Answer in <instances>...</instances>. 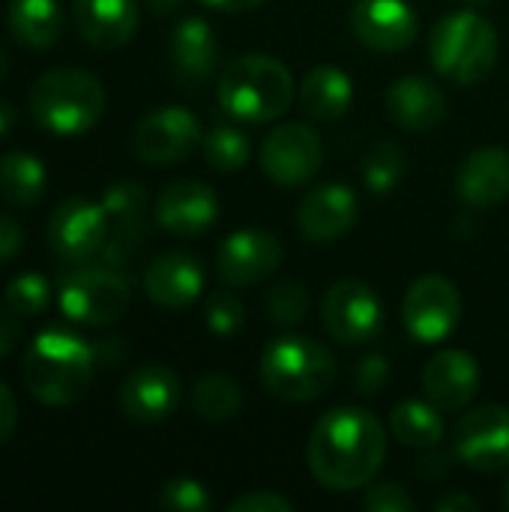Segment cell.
<instances>
[{
    "instance_id": "obj_1",
    "label": "cell",
    "mask_w": 509,
    "mask_h": 512,
    "mask_svg": "<svg viewBox=\"0 0 509 512\" xmlns=\"http://www.w3.org/2000/svg\"><path fill=\"white\" fill-rule=\"evenodd\" d=\"M387 459V432L372 411L336 408L324 414L306 447L312 477L333 492L369 486Z\"/></svg>"
},
{
    "instance_id": "obj_2",
    "label": "cell",
    "mask_w": 509,
    "mask_h": 512,
    "mask_svg": "<svg viewBox=\"0 0 509 512\" xmlns=\"http://www.w3.org/2000/svg\"><path fill=\"white\" fill-rule=\"evenodd\" d=\"M96 348L66 330H45L24 354V384L45 405H72L90 387Z\"/></svg>"
},
{
    "instance_id": "obj_3",
    "label": "cell",
    "mask_w": 509,
    "mask_h": 512,
    "mask_svg": "<svg viewBox=\"0 0 509 512\" xmlns=\"http://www.w3.org/2000/svg\"><path fill=\"white\" fill-rule=\"evenodd\" d=\"M294 102V78L285 63L267 54L231 60L219 75V105L240 123L279 120Z\"/></svg>"
},
{
    "instance_id": "obj_4",
    "label": "cell",
    "mask_w": 509,
    "mask_h": 512,
    "mask_svg": "<svg viewBox=\"0 0 509 512\" xmlns=\"http://www.w3.org/2000/svg\"><path fill=\"white\" fill-rule=\"evenodd\" d=\"M432 66L456 84H480L492 75L501 39L489 18L474 9H459L444 15L429 39Z\"/></svg>"
},
{
    "instance_id": "obj_5",
    "label": "cell",
    "mask_w": 509,
    "mask_h": 512,
    "mask_svg": "<svg viewBox=\"0 0 509 512\" xmlns=\"http://www.w3.org/2000/svg\"><path fill=\"white\" fill-rule=\"evenodd\" d=\"M336 375V357L306 336H282L261 354V384L282 402H315L330 393Z\"/></svg>"
},
{
    "instance_id": "obj_6",
    "label": "cell",
    "mask_w": 509,
    "mask_h": 512,
    "mask_svg": "<svg viewBox=\"0 0 509 512\" xmlns=\"http://www.w3.org/2000/svg\"><path fill=\"white\" fill-rule=\"evenodd\" d=\"M36 123L54 135H81L93 129L105 111V90L93 72L51 69L30 90Z\"/></svg>"
},
{
    "instance_id": "obj_7",
    "label": "cell",
    "mask_w": 509,
    "mask_h": 512,
    "mask_svg": "<svg viewBox=\"0 0 509 512\" xmlns=\"http://www.w3.org/2000/svg\"><path fill=\"white\" fill-rule=\"evenodd\" d=\"M60 312L81 327L114 324L129 306V285L114 267H78L60 282Z\"/></svg>"
},
{
    "instance_id": "obj_8",
    "label": "cell",
    "mask_w": 509,
    "mask_h": 512,
    "mask_svg": "<svg viewBox=\"0 0 509 512\" xmlns=\"http://www.w3.org/2000/svg\"><path fill=\"white\" fill-rule=\"evenodd\" d=\"M402 321L405 330L420 345H441L453 336V330L462 321V294L459 288L438 273L420 276L402 303Z\"/></svg>"
},
{
    "instance_id": "obj_9",
    "label": "cell",
    "mask_w": 509,
    "mask_h": 512,
    "mask_svg": "<svg viewBox=\"0 0 509 512\" xmlns=\"http://www.w3.org/2000/svg\"><path fill=\"white\" fill-rule=\"evenodd\" d=\"M321 318L339 345H366L384 327V306L369 285L345 279L324 294Z\"/></svg>"
},
{
    "instance_id": "obj_10",
    "label": "cell",
    "mask_w": 509,
    "mask_h": 512,
    "mask_svg": "<svg viewBox=\"0 0 509 512\" xmlns=\"http://www.w3.org/2000/svg\"><path fill=\"white\" fill-rule=\"evenodd\" d=\"M324 162V144L315 129L303 123L276 126L261 144V168L264 174L285 189L309 183Z\"/></svg>"
},
{
    "instance_id": "obj_11",
    "label": "cell",
    "mask_w": 509,
    "mask_h": 512,
    "mask_svg": "<svg viewBox=\"0 0 509 512\" xmlns=\"http://www.w3.org/2000/svg\"><path fill=\"white\" fill-rule=\"evenodd\" d=\"M108 213L102 204H93L87 198H69L60 207H54L48 219V243L51 249L72 264H84L96 258L108 240Z\"/></svg>"
},
{
    "instance_id": "obj_12",
    "label": "cell",
    "mask_w": 509,
    "mask_h": 512,
    "mask_svg": "<svg viewBox=\"0 0 509 512\" xmlns=\"http://www.w3.org/2000/svg\"><path fill=\"white\" fill-rule=\"evenodd\" d=\"M201 144V123L189 108L165 105L150 111L132 138L138 159L150 165H174L183 162Z\"/></svg>"
},
{
    "instance_id": "obj_13",
    "label": "cell",
    "mask_w": 509,
    "mask_h": 512,
    "mask_svg": "<svg viewBox=\"0 0 509 512\" xmlns=\"http://www.w3.org/2000/svg\"><path fill=\"white\" fill-rule=\"evenodd\" d=\"M456 456L474 471L509 468V408L483 405L456 426Z\"/></svg>"
},
{
    "instance_id": "obj_14",
    "label": "cell",
    "mask_w": 509,
    "mask_h": 512,
    "mask_svg": "<svg viewBox=\"0 0 509 512\" xmlns=\"http://www.w3.org/2000/svg\"><path fill=\"white\" fill-rule=\"evenodd\" d=\"M279 264H282V243L258 228L234 231L231 237H225L216 255L219 279L237 288L264 282L279 270Z\"/></svg>"
},
{
    "instance_id": "obj_15",
    "label": "cell",
    "mask_w": 509,
    "mask_h": 512,
    "mask_svg": "<svg viewBox=\"0 0 509 512\" xmlns=\"http://www.w3.org/2000/svg\"><path fill=\"white\" fill-rule=\"evenodd\" d=\"M360 216L357 192L345 183L315 186L297 207V228L312 243H333L345 237Z\"/></svg>"
},
{
    "instance_id": "obj_16",
    "label": "cell",
    "mask_w": 509,
    "mask_h": 512,
    "mask_svg": "<svg viewBox=\"0 0 509 512\" xmlns=\"http://www.w3.org/2000/svg\"><path fill=\"white\" fill-rule=\"evenodd\" d=\"M351 27L366 48L396 54L417 39L420 24L408 0H357Z\"/></svg>"
},
{
    "instance_id": "obj_17",
    "label": "cell",
    "mask_w": 509,
    "mask_h": 512,
    "mask_svg": "<svg viewBox=\"0 0 509 512\" xmlns=\"http://www.w3.org/2000/svg\"><path fill=\"white\" fill-rule=\"evenodd\" d=\"M219 219V198L207 183L177 180L156 201V222L177 237H198Z\"/></svg>"
},
{
    "instance_id": "obj_18",
    "label": "cell",
    "mask_w": 509,
    "mask_h": 512,
    "mask_svg": "<svg viewBox=\"0 0 509 512\" xmlns=\"http://www.w3.org/2000/svg\"><path fill=\"white\" fill-rule=\"evenodd\" d=\"M180 402V378L168 366H141L120 387V408L132 423H162Z\"/></svg>"
},
{
    "instance_id": "obj_19",
    "label": "cell",
    "mask_w": 509,
    "mask_h": 512,
    "mask_svg": "<svg viewBox=\"0 0 509 512\" xmlns=\"http://www.w3.org/2000/svg\"><path fill=\"white\" fill-rule=\"evenodd\" d=\"M480 390V366L468 351L444 348L423 369V393L441 411L465 408Z\"/></svg>"
},
{
    "instance_id": "obj_20",
    "label": "cell",
    "mask_w": 509,
    "mask_h": 512,
    "mask_svg": "<svg viewBox=\"0 0 509 512\" xmlns=\"http://www.w3.org/2000/svg\"><path fill=\"white\" fill-rule=\"evenodd\" d=\"M387 114L408 132H432L447 117V96L432 78L405 75L387 90Z\"/></svg>"
},
{
    "instance_id": "obj_21",
    "label": "cell",
    "mask_w": 509,
    "mask_h": 512,
    "mask_svg": "<svg viewBox=\"0 0 509 512\" xmlns=\"http://www.w3.org/2000/svg\"><path fill=\"white\" fill-rule=\"evenodd\" d=\"M204 288V270L201 264L186 252H165L159 255L144 276V291L156 306L165 309H183L192 306L201 297Z\"/></svg>"
},
{
    "instance_id": "obj_22",
    "label": "cell",
    "mask_w": 509,
    "mask_h": 512,
    "mask_svg": "<svg viewBox=\"0 0 509 512\" xmlns=\"http://www.w3.org/2000/svg\"><path fill=\"white\" fill-rule=\"evenodd\" d=\"M168 57L174 66V75L183 84L195 87V84L207 81L219 66V42L213 36V27L198 15L183 18L171 33Z\"/></svg>"
},
{
    "instance_id": "obj_23",
    "label": "cell",
    "mask_w": 509,
    "mask_h": 512,
    "mask_svg": "<svg viewBox=\"0 0 509 512\" xmlns=\"http://www.w3.org/2000/svg\"><path fill=\"white\" fill-rule=\"evenodd\" d=\"M456 189L471 207H498L509 198V153L501 147L474 150L462 168Z\"/></svg>"
},
{
    "instance_id": "obj_24",
    "label": "cell",
    "mask_w": 509,
    "mask_h": 512,
    "mask_svg": "<svg viewBox=\"0 0 509 512\" xmlns=\"http://www.w3.org/2000/svg\"><path fill=\"white\" fill-rule=\"evenodd\" d=\"M75 24L96 48H120L138 27L135 0H75Z\"/></svg>"
},
{
    "instance_id": "obj_25",
    "label": "cell",
    "mask_w": 509,
    "mask_h": 512,
    "mask_svg": "<svg viewBox=\"0 0 509 512\" xmlns=\"http://www.w3.org/2000/svg\"><path fill=\"white\" fill-rule=\"evenodd\" d=\"M354 102V84L339 66H315L300 84V105L309 117L336 120Z\"/></svg>"
},
{
    "instance_id": "obj_26",
    "label": "cell",
    "mask_w": 509,
    "mask_h": 512,
    "mask_svg": "<svg viewBox=\"0 0 509 512\" xmlns=\"http://www.w3.org/2000/svg\"><path fill=\"white\" fill-rule=\"evenodd\" d=\"M9 30L27 48H51L63 33V12L57 0H12Z\"/></svg>"
},
{
    "instance_id": "obj_27",
    "label": "cell",
    "mask_w": 509,
    "mask_h": 512,
    "mask_svg": "<svg viewBox=\"0 0 509 512\" xmlns=\"http://www.w3.org/2000/svg\"><path fill=\"white\" fill-rule=\"evenodd\" d=\"M390 432L411 450H432L444 438V420L438 414V405L405 399L390 414Z\"/></svg>"
},
{
    "instance_id": "obj_28",
    "label": "cell",
    "mask_w": 509,
    "mask_h": 512,
    "mask_svg": "<svg viewBox=\"0 0 509 512\" xmlns=\"http://www.w3.org/2000/svg\"><path fill=\"white\" fill-rule=\"evenodd\" d=\"M45 192V168L30 153H6L0 159V198L12 207H33Z\"/></svg>"
},
{
    "instance_id": "obj_29",
    "label": "cell",
    "mask_w": 509,
    "mask_h": 512,
    "mask_svg": "<svg viewBox=\"0 0 509 512\" xmlns=\"http://www.w3.org/2000/svg\"><path fill=\"white\" fill-rule=\"evenodd\" d=\"M192 408L207 423H225L243 408V393L228 375H204L192 387Z\"/></svg>"
},
{
    "instance_id": "obj_30",
    "label": "cell",
    "mask_w": 509,
    "mask_h": 512,
    "mask_svg": "<svg viewBox=\"0 0 509 512\" xmlns=\"http://www.w3.org/2000/svg\"><path fill=\"white\" fill-rule=\"evenodd\" d=\"M360 168H363V183L381 195V192H390L402 183V177L408 171V156L396 141H375L366 150Z\"/></svg>"
},
{
    "instance_id": "obj_31",
    "label": "cell",
    "mask_w": 509,
    "mask_h": 512,
    "mask_svg": "<svg viewBox=\"0 0 509 512\" xmlns=\"http://www.w3.org/2000/svg\"><path fill=\"white\" fill-rule=\"evenodd\" d=\"M201 150H204V159L213 171H222V174H234L240 171L246 162H249V138L231 126V123H219L213 126L204 141H201Z\"/></svg>"
},
{
    "instance_id": "obj_32",
    "label": "cell",
    "mask_w": 509,
    "mask_h": 512,
    "mask_svg": "<svg viewBox=\"0 0 509 512\" xmlns=\"http://www.w3.org/2000/svg\"><path fill=\"white\" fill-rule=\"evenodd\" d=\"M48 297H51L48 282L39 273H21L6 285V306L21 318L39 315L48 306Z\"/></svg>"
},
{
    "instance_id": "obj_33",
    "label": "cell",
    "mask_w": 509,
    "mask_h": 512,
    "mask_svg": "<svg viewBox=\"0 0 509 512\" xmlns=\"http://www.w3.org/2000/svg\"><path fill=\"white\" fill-rule=\"evenodd\" d=\"M267 312L273 318V324L279 327H294L306 318L309 312V294L303 285L297 282H282L267 294Z\"/></svg>"
},
{
    "instance_id": "obj_34",
    "label": "cell",
    "mask_w": 509,
    "mask_h": 512,
    "mask_svg": "<svg viewBox=\"0 0 509 512\" xmlns=\"http://www.w3.org/2000/svg\"><path fill=\"white\" fill-rule=\"evenodd\" d=\"M210 495L198 480L189 477H177L171 483L162 486L159 492V507L171 512H207L210 510Z\"/></svg>"
},
{
    "instance_id": "obj_35",
    "label": "cell",
    "mask_w": 509,
    "mask_h": 512,
    "mask_svg": "<svg viewBox=\"0 0 509 512\" xmlns=\"http://www.w3.org/2000/svg\"><path fill=\"white\" fill-rule=\"evenodd\" d=\"M243 324H246V309H243L240 297L219 291L207 300V327L216 336H234Z\"/></svg>"
},
{
    "instance_id": "obj_36",
    "label": "cell",
    "mask_w": 509,
    "mask_h": 512,
    "mask_svg": "<svg viewBox=\"0 0 509 512\" xmlns=\"http://www.w3.org/2000/svg\"><path fill=\"white\" fill-rule=\"evenodd\" d=\"M360 507L366 512H411L417 510V501L399 483H381L363 495Z\"/></svg>"
},
{
    "instance_id": "obj_37",
    "label": "cell",
    "mask_w": 509,
    "mask_h": 512,
    "mask_svg": "<svg viewBox=\"0 0 509 512\" xmlns=\"http://www.w3.org/2000/svg\"><path fill=\"white\" fill-rule=\"evenodd\" d=\"M387 378H390V360L381 357V354L363 357V360L357 363V369H354V387H357V393H363V396H375V393L387 384Z\"/></svg>"
},
{
    "instance_id": "obj_38",
    "label": "cell",
    "mask_w": 509,
    "mask_h": 512,
    "mask_svg": "<svg viewBox=\"0 0 509 512\" xmlns=\"http://www.w3.org/2000/svg\"><path fill=\"white\" fill-rule=\"evenodd\" d=\"M294 504L276 492H249L240 495L237 501H231L228 512H291Z\"/></svg>"
},
{
    "instance_id": "obj_39",
    "label": "cell",
    "mask_w": 509,
    "mask_h": 512,
    "mask_svg": "<svg viewBox=\"0 0 509 512\" xmlns=\"http://www.w3.org/2000/svg\"><path fill=\"white\" fill-rule=\"evenodd\" d=\"M18 318L21 315H15L6 303L0 306V357H6L21 339V321Z\"/></svg>"
},
{
    "instance_id": "obj_40",
    "label": "cell",
    "mask_w": 509,
    "mask_h": 512,
    "mask_svg": "<svg viewBox=\"0 0 509 512\" xmlns=\"http://www.w3.org/2000/svg\"><path fill=\"white\" fill-rule=\"evenodd\" d=\"M21 252V228L15 219L0 213V261H9Z\"/></svg>"
},
{
    "instance_id": "obj_41",
    "label": "cell",
    "mask_w": 509,
    "mask_h": 512,
    "mask_svg": "<svg viewBox=\"0 0 509 512\" xmlns=\"http://www.w3.org/2000/svg\"><path fill=\"white\" fill-rule=\"evenodd\" d=\"M15 420H18L15 399H12L9 387L0 381V444H6V441H9V435L15 432Z\"/></svg>"
},
{
    "instance_id": "obj_42",
    "label": "cell",
    "mask_w": 509,
    "mask_h": 512,
    "mask_svg": "<svg viewBox=\"0 0 509 512\" xmlns=\"http://www.w3.org/2000/svg\"><path fill=\"white\" fill-rule=\"evenodd\" d=\"M438 512H474L477 510V501L468 498V495H447L444 501L435 504Z\"/></svg>"
},
{
    "instance_id": "obj_43",
    "label": "cell",
    "mask_w": 509,
    "mask_h": 512,
    "mask_svg": "<svg viewBox=\"0 0 509 512\" xmlns=\"http://www.w3.org/2000/svg\"><path fill=\"white\" fill-rule=\"evenodd\" d=\"M204 3L219 12H249V9L261 6L264 0H204Z\"/></svg>"
},
{
    "instance_id": "obj_44",
    "label": "cell",
    "mask_w": 509,
    "mask_h": 512,
    "mask_svg": "<svg viewBox=\"0 0 509 512\" xmlns=\"http://www.w3.org/2000/svg\"><path fill=\"white\" fill-rule=\"evenodd\" d=\"M12 123H15V108L0 99V135H6L12 129Z\"/></svg>"
},
{
    "instance_id": "obj_45",
    "label": "cell",
    "mask_w": 509,
    "mask_h": 512,
    "mask_svg": "<svg viewBox=\"0 0 509 512\" xmlns=\"http://www.w3.org/2000/svg\"><path fill=\"white\" fill-rule=\"evenodd\" d=\"M147 6H150L156 15H168V12L180 9V6H183V0H147Z\"/></svg>"
},
{
    "instance_id": "obj_46",
    "label": "cell",
    "mask_w": 509,
    "mask_h": 512,
    "mask_svg": "<svg viewBox=\"0 0 509 512\" xmlns=\"http://www.w3.org/2000/svg\"><path fill=\"white\" fill-rule=\"evenodd\" d=\"M6 66H9V60H6V54H3V48H0V81H3V75H6Z\"/></svg>"
},
{
    "instance_id": "obj_47",
    "label": "cell",
    "mask_w": 509,
    "mask_h": 512,
    "mask_svg": "<svg viewBox=\"0 0 509 512\" xmlns=\"http://www.w3.org/2000/svg\"><path fill=\"white\" fill-rule=\"evenodd\" d=\"M465 3H468L471 9H477V6H486V3H492V0H465Z\"/></svg>"
},
{
    "instance_id": "obj_48",
    "label": "cell",
    "mask_w": 509,
    "mask_h": 512,
    "mask_svg": "<svg viewBox=\"0 0 509 512\" xmlns=\"http://www.w3.org/2000/svg\"><path fill=\"white\" fill-rule=\"evenodd\" d=\"M504 507L509 510V480H507V489H504Z\"/></svg>"
}]
</instances>
